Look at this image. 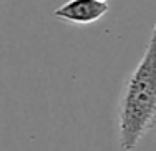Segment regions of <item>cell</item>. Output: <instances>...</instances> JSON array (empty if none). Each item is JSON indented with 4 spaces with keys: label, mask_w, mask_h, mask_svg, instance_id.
Returning <instances> with one entry per match:
<instances>
[{
    "label": "cell",
    "mask_w": 156,
    "mask_h": 151,
    "mask_svg": "<svg viewBox=\"0 0 156 151\" xmlns=\"http://www.w3.org/2000/svg\"><path fill=\"white\" fill-rule=\"evenodd\" d=\"M156 126V25L136 68L128 76L118 105V139L125 151L140 145Z\"/></svg>",
    "instance_id": "1"
},
{
    "label": "cell",
    "mask_w": 156,
    "mask_h": 151,
    "mask_svg": "<svg viewBox=\"0 0 156 151\" xmlns=\"http://www.w3.org/2000/svg\"><path fill=\"white\" fill-rule=\"evenodd\" d=\"M108 9V3L100 0H68L55 9L53 17L73 25H90L105 17Z\"/></svg>",
    "instance_id": "2"
},
{
    "label": "cell",
    "mask_w": 156,
    "mask_h": 151,
    "mask_svg": "<svg viewBox=\"0 0 156 151\" xmlns=\"http://www.w3.org/2000/svg\"><path fill=\"white\" fill-rule=\"evenodd\" d=\"M100 2H108V0H100Z\"/></svg>",
    "instance_id": "3"
}]
</instances>
